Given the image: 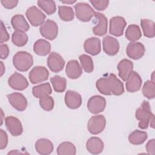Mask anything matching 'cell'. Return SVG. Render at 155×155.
Masks as SVG:
<instances>
[{"label": "cell", "mask_w": 155, "mask_h": 155, "mask_svg": "<svg viewBox=\"0 0 155 155\" xmlns=\"http://www.w3.org/2000/svg\"><path fill=\"white\" fill-rule=\"evenodd\" d=\"M54 90L58 93H62L65 91L67 87V80L65 78L56 75L50 78Z\"/></svg>", "instance_id": "31"}, {"label": "cell", "mask_w": 155, "mask_h": 155, "mask_svg": "<svg viewBox=\"0 0 155 155\" xmlns=\"http://www.w3.org/2000/svg\"><path fill=\"white\" fill-rule=\"evenodd\" d=\"M47 66L54 73H58L62 70L65 65V61L62 57L56 52H51L47 58Z\"/></svg>", "instance_id": "12"}, {"label": "cell", "mask_w": 155, "mask_h": 155, "mask_svg": "<svg viewBox=\"0 0 155 155\" xmlns=\"http://www.w3.org/2000/svg\"><path fill=\"white\" fill-rule=\"evenodd\" d=\"M1 3L4 7L7 9H12L15 7L18 3V1L17 0H13V1H1Z\"/></svg>", "instance_id": "42"}, {"label": "cell", "mask_w": 155, "mask_h": 155, "mask_svg": "<svg viewBox=\"0 0 155 155\" xmlns=\"http://www.w3.org/2000/svg\"><path fill=\"white\" fill-rule=\"evenodd\" d=\"M0 48H1V58L2 59H5L8 56L9 48L7 44H3V43H1Z\"/></svg>", "instance_id": "43"}, {"label": "cell", "mask_w": 155, "mask_h": 155, "mask_svg": "<svg viewBox=\"0 0 155 155\" xmlns=\"http://www.w3.org/2000/svg\"><path fill=\"white\" fill-rule=\"evenodd\" d=\"M106 107L105 99L99 95L91 97L87 102V108L93 114H98L104 110Z\"/></svg>", "instance_id": "9"}, {"label": "cell", "mask_w": 155, "mask_h": 155, "mask_svg": "<svg viewBox=\"0 0 155 155\" xmlns=\"http://www.w3.org/2000/svg\"><path fill=\"white\" fill-rule=\"evenodd\" d=\"M140 25L145 36L149 38L154 37V22L153 21L147 19H142L140 21Z\"/></svg>", "instance_id": "30"}, {"label": "cell", "mask_w": 155, "mask_h": 155, "mask_svg": "<svg viewBox=\"0 0 155 155\" xmlns=\"http://www.w3.org/2000/svg\"><path fill=\"white\" fill-rule=\"evenodd\" d=\"M96 87L104 95L120 96L124 92L123 83L113 73L99 79L96 82Z\"/></svg>", "instance_id": "1"}, {"label": "cell", "mask_w": 155, "mask_h": 155, "mask_svg": "<svg viewBox=\"0 0 155 155\" xmlns=\"http://www.w3.org/2000/svg\"><path fill=\"white\" fill-rule=\"evenodd\" d=\"M41 35L48 40L54 39L58 34V27L57 24L50 19L44 22L39 28Z\"/></svg>", "instance_id": "6"}, {"label": "cell", "mask_w": 155, "mask_h": 155, "mask_svg": "<svg viewBox=\"0 0 155 155\" xmlns=\"http://www.w3.org/2000/svg\"><path fill=\"white\" fill-rule=\"evenodd\" d=\"M27 35L21 31H15L12 35V41L18 47H23L28 42Z\"/></svg>", "instance_id": "33"}, {"label": "cell", "mask_w": 155, "mask_h": 155, "mask_svg": "<svg viewBox=\"0 0 155 155\" xmlns=\"http://www.w3.org/2000/svg\"><path fill=\"white\" fill-rule=\"evenodd\" d=\"M13 64L16 70L20 71H27L33 65V56L27 51H18L13 56Z\"/></svg>", "instance_id": "3"}, {"label": "cell", "mask_w": 155, "mask_h": 155, "mask_svg": "<svg viewBox=\"0 0 155 155\" xmlns=\"http://www.w3.org/2000/svg\"><path fill=\"white\" fill-rule=\"evenodd\" d=\"M0 150H3L6 148L8 143V136L5 131L0 130Z\"/></svg>", "instance_id": "40"}, {"label": "cell", "mask_w": 155, "mask_h": 155, "mask_svg": "<svg viewBox=\"0 0 155 155\" xmlns=\"http://www.w3.org/2000/svg\"><path fill=\"white\" fill-rule=\"evenodd\" d=\"M76 18L81 21L88 22L94 16L95 12L87 3L78 2L74 5Z\"/></svg>", "instance_id": "4"}, {"label": "cell", "mask_w": 155, "mask_h": 155, "mask_svg": "<svg viewBox=\"0 0 155 155\" xmlns=\"http://www.w3.org/2000/svg\"><path fill=\"white\" fill-rule=\"evenodd\" d=\"M58 15L60 18L64 21H71L74 19V15L73 8L66 5L58 7Z\"/></svg>", "instance_id": "34"}, {"label": "cell", "mask_w": 155, "mask_h": 155, "mask_svg": "<svg viewBox=\"0 0 155 155\" xmlns=\"http://www.w3.org/2000/svg\"><path fill=\"white\" fill-rule=\"evenodd\" d=\"M25 15L30 23L34 27L42 25L46 18L42 12L36 6L29 7L25 12Z\"/></svg>", "instance_id": "7"}, {"label": "cell", "mask_w": 155, "mask_h": 155, "mask_svg": "<svg viewBox=\"0 0 155 155\" xmlns=\"http://www.w3.org/2000/svg\"><path fill=\"white\" fill-rule=\"evenodd\" d=\"M143 96L148 99H152L155 97V84L154 81H146L142 87Z\"/></svg>", "instance_id": "37"}, {"label": "cell", "mask_w": 155, "mask_h": 155, "mask_svg": "<svg viewBox=\"0 0 155 155\" xmlns=\"http://www.w3.org/2000/svg\"><path fill=\"white\" fill-rule=\"evenodd\" d=\"M10 38V36L6 30L5 25H4L3 22L1 21V38L0 42L3 43L4 42H7L8 41Z\"/></svg>", "instance_id": "41"}, {"label": "cell", "mask_w": 155, "mask_h": 155, "mask_svg": "<svg viewBox=\"0 0 155 155\" xmlns=\"http://www.w3.org/2000/svg\"><path fill=\"white\" fill-rule=\"evenodd\" d=\"M117 68L119 71V77L124 81H126L128 76L133 71V63L129 59H124L118 63Z\"/></svg>", "instance_id": "22"}, {"label": "cell", "mask_w": 155, "mask_h": 155, "mask_svg": "<svg viewBox=\"0 0 155 155\" xmlns=\"http://www.w3.org/2000/svg\"><path fill=\"white\" fill-rule=\"evenodd\" d=\"M142 79L140 75L134 71H132L126 80V90L130 93H134L140 89Z\"/></svg>", "instance_id": "17"}, {"label": "cell", "mask_w": 155, "mask_h": 155, "mask_svg": "<svg viewBox=\"0 0 155 155\" xmlns=\"http://www.w3.org/2000/svg\"><path fill=\"white\" fill-rule=\"evenodd\" d=\"M53 143L47 139H39L35 143L36 151L42 155L50 154L53 151Z\"/></svg>", "instance_id": "24"}, {"label": "cell", "mask_w": 155, "mask_h": 155, "mask_svg": "<svg viewBox=\"0 0 155 155\" xmlns=\"http://www.w3.org/2000/svg\"><path fill=\"white\" fill-rule=\"evenodd\" d=\"M5 125L8 131L13 136H20L23 132L21 121L14 116H7L5 119Z\"/></svg>", "instance_id": "15"}, {"label": "cell", "mask_w": 155, "mask_h": 155, "mask_svg": "<svg viewBox=\"0 0 155 155\" xmlns=\"http://www.w3.org/2000/svg\"><path fill=\"white\" fill-rule=\"evenodd\" d=\"M11 24L16 31H27L29 30L30 26L24 16L22 15L17 14L13 16L11 19Z\"/></svg>", "instance_id": "25"}, {"label": "cell", "mask_w": 155, "mask_h": 155, "mask_svg": "<svg viewBox=\"0 0 155 155\" xmlns=\"http://www.w3.org/2000/svg\"><path fill=\"white\" fill-rule=\"evenodd\" d=\"M8 85L13 89L22 91L27 88L28 82L27 79L21 74L15 72L8 79Z\"/></svg>", "instance_id": "13"}, {"label": "cell", "mask_w": 155, "mask_h": 155, "mask_svg": "<svg viewBox=\"0 0 155 155\" xmlns=\"http://www.w3.org/2000/svg\"><path fill=\"white\" fill-rule=\"evenodd\" d=\"M84 48L86 53L92 56L97 55L101 51V40L96 37L90 38L84 42Z\"/></svg>", "instance_id": "19"}, {"label": "cell", "mask_w": 155, "mask_h": 155, "mask_svg": "<svg viewBox=\"0 0 155 155\" xmlns=\"http://www.w3.org/2000/svg\"><path fill=\"white\" fill-rule=\"evenodd\" d=\"M90 2L92 4V5L97 10L103 11L105 10L108 4L109 1H93L90 0Z\"/></svg>", "instance_id": "39"}, {"label": "cell", "mask_w": 155, "mask_h": 155, "mask_svg": "<svg viewBox=\"0 0 155 155\" xmlns=\"http://www.w3.org/2000/svg\"><path fill=\"white\" fill-rule=\"evenodd\" d=\"M145 48L144 45L139 42H130L126 48V53L127 56L134 60L140 59L145 53Z\"/></svg>", "instance_id": "14"}, {"label": "cell", "mask_w": 155, "mask_h": 155, "mask_svg": "<svg viewBox=\"0 0 155 155\" xmlns=\"http://www.w3.org/2000/svg\"><path fill=\"white\" fill-rule=\"evenodd\" d=\"M136 118L139 120L138 127L139 128L145 130L148 128L149 124L154 128V116L151 112V106L148 101H143L140 106L136 110L135 113Z\"/></svg>", "instance_id": "2"}, {"label": "cell", "mask_w": 155, "mask_h": 155, "mask_svg": "<svg viewBox=\"0 0 155 155\" xmlns=\"http://www.w3.org/2000/svg\"><path fill=\"white\" fill-rule=\"evenodd\" d=\"M51 92V87L48 82L35 86L32 88V94L36 98L40 99L44 96L50 95Z\"/></svg>", "instance_id": "27"}, {"label": "cell", "mask_w": 155, "mask_h": 155, "mask_svg": "<svg viewBox=\"0 0 155 155\" xmlns=\"http://www.w3.org/2000/svg\"><path fill=\"white\" fill-rule=\"evenodd\" d=\"M147 137L148 134L145 131L136 130L129 134L128 140L131 144L138 145L142 144Z\"/></svg>", "instance_id": "28"}, {"label": "cell", "mask_w": 155, "mask_h": 155, "mask_svg": "<svg viewBox=\"0 0 155 155\" xmlns=\"http://www.w3.org/2000/svg\"><path fill=\"white\" fill-rule=\"evenodd\" d=\"M104 147V142L97 137H91L86 142L87 150L93 154H98L102 153Z\"/></svg>", "instance_id": "23"}, {"label": "cell", "mask_w": 155, "mask_h": 155, "mask_svg": "<svg viewBox=\"0 0 155 155\" xmlns=\"http://www.w3.org/2000/svg\"><path fill=\"white\" fill-rule=\"evenodd\" d=\"M7 97L9 103L16 110L22 111L26 109L27 100L22 93L15 92L8 94Z\"/></svg>", "instance_id": "11"}, {"label": "cell", "mask_w": 155, "mask_h": 155, "mask_svg": "<svg viewBox=\"0 0 155 155\" xmlns=\"http://www.w3.org/2000/svg\"><path fill=\"white\" fill-rule=\"evenodd\" d=\"M103 50L109 56L116 55L119 50V43L118 41L110 36H106L102 41Z\"/></svg>", "instance_id": "16"}, {"label": "cell", "mask_w": 155, "mask_h": 155, "mask_svg": "<svg viewBox=\"0 0 155 155\" xmlns=\"http://www.w3.org/2000/svg\"><path fill=\"white\" fill-rule=\"evenodd\" d=\"M96 19L97 21V24L93 28V32L94 35L102 36L105 35L107 32V19L106 16L99 12H95L94 16Z\"/></svg>", "instance_id": "18"}, {"label": "cell", "mask_w": 155, "mask_h": 155, "mask_svg": "<svg viewBox=\"0 0 155 155\" xmlns=\"http://www.w3.org/2000/svg\"><path fill=\"white\" fill-rule=\"evenodd\" d=\"M127 25L125 19L121 16H114L110 20V33L119 37L123 35L124 28Z\"/></svg>", "instance_id": "10"}, {"label": "cell", "mask_w": 155, "mask_h": 155, "mask_svg": "<svg viewBox=\"0 0 155 155\" xmlns=\"http://www.w3.org/2000/svg\"><path fill=\"white\" fill-rule=\"evenodd\" d=\"M106 125V120L102 114L92 116L87 124L88 131L92 134H98L101 133L105 128Z\"/></svg>", "instance_id": "5"}, {"label": "cell", "mask_w": 155, "mask_h": 155, "mask_svg": "<svg viewBox=\"0 0 155 155\" xmlns=\"http://www.w3.org/2000/svg\"><path fill=\"white\" fill-rule=\"evenodd\" d=\"M65 102L70 109L78 108L82 104V97L78 92L67 90L65 95Z\"/></svg>", "instance_id": "20"}, {"label": "cell", "mask_w": 155, "mask_h": 155, "mask_svg": "<svg viewBox=\"0 0 155 155\" xmlns=\"http://www.w3.org/2000/svg\"><path fill=\"white\" fill-rule=\"evenodd\" d=\"M79 61L84 70L87 73H91L94 69L92 58L87 54H81L79 56Z\"/></svg>", "instance_id": "35"}, {"label": "cell", "mask_w": 155, "mask_h": 155, "mask_svg": "<svg viewBox=\"0 0 155 155\" xmlns=\"http://www.w3.org/2000/svg\"><path fill=\"white\" fill-rule=\"evenodd\" d=\"M61 2L64 4H73L76 2V1H61Z\"/></svg>", "instance_id": "45"}, {"label": "cell", "mask_w": 155, "mask_h": 155, "mask_svg": "<svg viewBox=\"0 0 155 155\" xmlns=\"http://www.w3.org/2000/svg\"><path fill=\"white\" fill-rule=\"evenodd\" d=\"M155 140L154 139L150 140L146 144V150L149 154H154Z\"/></svg>", "instance_id": "44"}, {"label": "cell", "mask_w": 155, "mask_h": 155, "mask_svg": "<svg viewBox=\"0 0 155 155\" xmlns=\"http://www.w3.org/2000/svg\"><path fill=\"white\" fill-rule=\"evenodd\" d=\"M65 73L68 78L72 79L79 78L82 74V70L76 60H70L65 68Z\"/></svg>", "instance_id": "21"}, {"label": "cell", "mask_w": 155, "mask_h": 155, "mask_svg": "<svg viewBox=\"0 0 155 155\" xmlns=\"http://www.w3.org/2000/svg\"><path fill=\"white\" fill-rule=\"evenodd\" d=\"M142 36V33L139 27L136 24L130 25L125 31L126 38L131 41L135 42L139 39Z\"/></svg>", "instance_id": "29"}, {"label": "cell", "mask_w": 155, "mask_h": 155, "mask_svg": "<svg viewBox=\"0 0 155 155\" xmlns=\"http://www.w3.org/2000/svg\"><path fill=\"white\" fill-rule=\"evenodd\" d=\"M37 4L38 5L47 15H51L56 10V4L53 1H38Z\"/></svg>", "instance_id": "36"}, {"label": "cell", "mask_w": 155, "mask_h": 155, "mask_svg": "<svg viewBox=\"0 0 155 155\" xmlns=\"http://www.w3.org/2000/svg\"><path fill=\"white\" fill-rule=\"evenodd\" d=\"M48 76L49 72L48 70L42 66L34 67L28 74L29 80L33 84L47 81Z\"/></svg>", "instance_id": "8"}, {"label": "cell", "mask_w": 155, "mask_h": 155, "mask_svg": "<svg viewBox=\"0 0 155 155\" xmlns=\"http://www.w3.org/2000/svg\"><path fill=\"white\" fill-rule=\"evenodd\" d=\"M54 100L49 95L44 96L39 99V105L45 111H50L53 109Z\"/></svg>", "instance_id": "38"}, {"label": "cell", "mask_w": 155, "mask_h": 155, "mask_svg": "<svg viewBox=\"0 0 155 155\" xmlns=\"http://www.w3.org/2000/svg\"><path fill=\"white\" fill-rule=\"evenodd\" d=\"M50 42L43 39L36 41L33 45V51L39 56H46L50 52Z\"/></svg>", "instance_id": "26"}, {"label": "cell", "mask_w": 155, "mask_h": 155, "mask_svg": "<svg viewBox=\"0 0 155 155\" xmlns=\"http://www.w3.org/2000/svg\"><path fill=\"white\" fill-rule=\"evenodd\" d=\"M1 76H2V74H4V64H3V62H1Z\"/></svg>", "instance_id": "46"}, {"label": "cell", "mask_w": 155, "mask_h": 155, "mask_svg": "<svg viewBox=\"0 0 155 155\" xmlns=\"http://www.w3.org/2000/svg\"><path fill=\"white\" fill-rule=\"evenodd\" d=\"M76 153L74 145L70 142H62L57 148V154L59 155H74Z\"/></svg>", "instance_id": "32"}]
</instances>
